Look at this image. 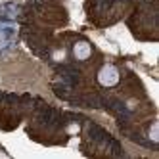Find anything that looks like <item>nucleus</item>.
<instances>
[{
	"mask_svg": "<svg viewBox=\"0 0 159 159\" xmlns=\"http://www.w3.org/2000/svg\"><path fill=\"white\" fill-rule=\"evenodd\" d=\"M119 81H121V73H119L117 67H115V65H111V63L104 65V67H102V69L98 71V83H100L102 86H106V88L115 86Z\"/></svg>",
	"mask_w": 159,
	"mask_h": 159,
	"instance_id": "obj_1",
	"label": "nucleus"
},
{
	"mask_svg": "<svg viewBox=\"0 0 159 159\" xmlns=\"http://www.w3.org/2000/svg\"><path fill=\"white\" fill-rule=\"evenodd\" d=\"M73 56H75V60H79V61L88 60L90 56H92V44H90L88 40H77L73 44Z\"/></svg>",
	"mask_w": 159,
	"mask_h": 159,
	"instance_id": "obj_2",
	"label": "nucleus"
},
{
	"mask_svg": "<svg viewBox=\"0 0 159 159\" xmlns=\"http://www.w3.org/2000/svg\"><path fill=\"white\" fill-rule=\"evenodd\" d=\"M65 130H67V134L75 136V134H79V132H81V125H79V123H71V125H69V127H67Z\"/></svg>",
	"mask_w": 159,
	"mask_h": 159,
	"instance_id": "obj_3",
	"label": "nucleus"
},
{
	"mask_svg": "<svg viewBox=\"0 0 159 159\" xmlns=\"http://www.w3.org/2000/svg\"><path fill=\"white\" fill-rule=\"evenodd\" d=\"M52 58H54L56 61H61V60H65V50H56V52L52 54Z\"/></svg>",
	"mask_w": 159,
	"mask_h": 159,
	"instance_id": "obj_4",
	"label": "nucleus"
},
{
	"mask_svg": "<svg viewBox=\"0 0 159 159\" xmlns=\"http://www.w3.org/2000/svg\"><path fill=\"white\" fill-rule=\"evenodd\" d=\"M150 138H152V142H157V123L152 125V129H150Z\"/></svg>",
	"mask_w": 159,
	"mask_h": 159,
	"instance_id": "obj_5",
	"label": "nucleus"
},
{
	"mask_svg": "<svg viewBox=\"0 0 159 159\" xmlns=\"http://www.w3.org/2000/svg\"><path fill=\"white\" fill-rule=\"evenodd\" d=\"M69 144H71V146H79V138H71Z\"/></svg>",
	"mask_w": 159,
	"mask_h": 159,
	"instance_id": "obj_6",
	"label": "nucleus"
}]
</instances>
